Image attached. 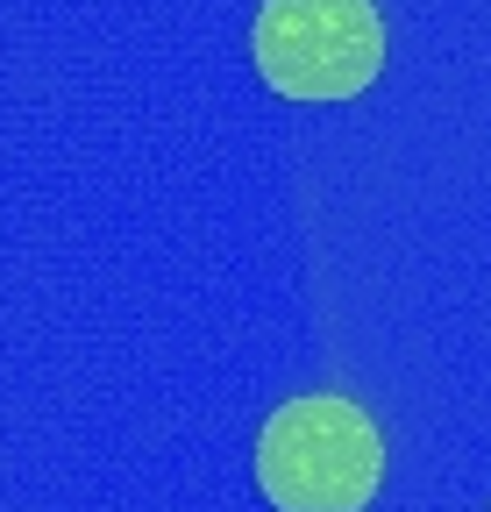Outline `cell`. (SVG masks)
I'll use <instances>...</instances> for the list:
<instances>
[{"label":"cell","instance_id":"cell-1","mask_svg":"<svg viewBox=\"0 0 491 512\" xmlns=\"http://www.w3.org/2000/svg\"><path fill=\"white\" fill-rule=\"evenodd\" d=\"M385 477V441L356 399H285L257 441V484L278 512H356Z\"/></svg>","mask_w":491,"mask_h":512},{"label":"cell","instance_id":"cell-2","mask_svg":"<svg viewBox=\"0 0 491 512\" xmlns=\"http://www.w3.org/2000/svg\"><path fill=\"white\" fill-rule=\"evenodd\" d=\"M250 50L285 100H349L385 64V22L371 0H264Z\"/></svg>","mask_w":491,"mask_h":512}]
</instances>
